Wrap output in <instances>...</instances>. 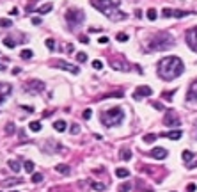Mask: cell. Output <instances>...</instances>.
Masks as SVG:
<instances>
[{
    "mask_svg": "<svg viewBox=\"0 0 197 192\" xmlns=\"http://www.w3.org/2000/svg\"><path fill=\"white\" fill-rule=\"evenodd\" d=\"M158 77L165 82H170V80H174L178 78L179 75H183L185 71V64H183V60L179 57H176V55H169V57H164L162 60H158Z\"/></svg>",
    "mask_w": 197,
    "mask_h": 192,
    "instance_id": "cell-1",
    "label": "cell"
},
{
    "mask_svg": "<svg viewBox=\"0 0 197 192\" xmlns=\"http://www.w3.org/2000/svg\"><path fill=\"white\" fill-rule=\"evenodd\" d=\"M119 4L121 0H93L91 6L96 7L98 11H101L107 18L114 20V22H119V20H124L126 14L119 11Z\"/></svg>",
    "mask_w": 197,
    "mask_h": 192,
    "instance_id": "cell-2",
    "label": "cell"
},
{
    "mask_svg": "<svg viewBox=\"0 0 197 192\" xmlns=\"http://www.w3.org/2000/svg\"><path fill=\"white\" fill-rule=\"evenodd\" d=\"M174 46V38L169 32H158L151 36V39L148 41V50L153 52H160V50H169Z\"/></svg>",
    "mask_w": 197,
    "mask_h": 192,
    "instance_id": "cell-3",
    "label": "cell"
},
{
    "mask_svg": "<svg viewBox=\"0 0 197 192\" xmlns=\"http://www.w3.org/2000/svg\"><path fill=\"white\" fill-rule=\"evenodd\" d=\"M99 117H101V123H103L105 126L112 128V126H117V125L123 123V119H124V112H123L121 107H112V109L101 112Z\"/></svg>",
    "mask_w": 197,
    "mask_h": 192,
    "instance_id": "cell-4",
    "label": "cell"
},
{
    "mask_svg": "<svg viewBox=\"0 0 197 192\" xmlns=\"http://www.w3.org/2000/svg\"><path fill=\"white\" fill-rule=\"evenodd\" d=\"M83 20H85L83 11H80L77 7H71V9L66 11V22H68L69 27H78V25H82Z\"/></svg>",
    "mask_w": 197,
    "mask_h": 192,
    "instance_id": "cell-5",
    "label": "cell"
},
{
    "mask_svg": "<svg viewBox=\"0 0 197 192\" xmlns=\"http://www.w3.org/2000/svg\"><path fill=\"white\" fill-rule=\"evenodd\" d=\"M186 44H188V48L194 50V52H197V27L190 29L188 32H186Z\"/></svg>",
    "mask_w": 197,
    "mask_h": 192,
    "instance_id": "cell-6",
    "label": "cell"
},
{
    "mask_svg": "<svg viewBox=\"0 0 197 192\" xmlns=\"http://www.w3.org/2000/svg\"><path fill=\"white\" fill-rule=\"evenodd\" d=\"M53 66L55 68H60V70H64V71H69V73H73V75H78V73H80V70H78L77 66H73V64L66 62V60H55Z\"/></svg>",
    "mask_w": 197,
    "mask_h": 192,
    "instance_id": "cell-7",
    "label": "cell"
},
{
    "mask_svg": "<svg viewBox=\"0 0 197 192\" xmlns=\"http://www.w3.org/2000/svg\"><path fill=\"white\" fill-rule=\"evenodd\" d=\"M151 94H153V89L149 87V86H139L135 89V93H133V98L140 100V98H146V96H151Z\"/></svg>",
    "mask_w": 197,
    "mask_h": 192,
    "instance_id": "cell-8",
    "label": "cell"
},
{
    "mask_svg": "<svg viewBox=\"0 0 197 192\" xmlns=\"http://www.w3.org/2000/svg\"><path fill=\"white\" fill-rule=\"evenodd\" d=\"M164 123H165V126H170V128H174V126H179V125H181V119L174 114V112H167V114H165Z\"/></svg>",
    "mask_w": 197,
    "mask_h": 192,
    "instance_id": "cell-9",
    "label": "cell"
},
{
    "mask_svg": "<svg viewBox=\"0 0 197 192\" xmlns=\"http://www.w3.org/2000/svg\"><path fill=\"white\" fill-rule=\"evenodd\" d=\"M13 93V86L11 84H6V82H0V105L6 101V98Z\"/></svg>",
    "mask_w": 197,
    "mask_h": 192,
    "instance_id": "cell-10",
    "label": "cell"
},
{
    "mask_svg": "<svg viewBox=\"0 0 197 192\" xmlns=\"http://www.w3.org/2000/svg\"><path fill=\"white\" fill-rule=\"evenodd\" d=\"M186 101H197V78L192 80L186 91Z\"/></svg>",
    "mask_w": 197,
    "mask_h": 192,
    "instance_id": "cell-11",
    "label": "cell"
},
{
    "mask_svg": "<svg viewBox=\"0 0 197 192\" xmlns=\"http://www.w3.org/2000/svg\"><path fill=\"white\" fill-rule=\"evenodd\" d=\"M27 91L28 93H41V91H44V84L41 80H30L27 84Z\"/></svg>",
    "mask_w": 197,
    "mask_h": 192,
    "instance_id": "cell-12",
    "label": "cell"
},
{
    "mask_svg": "<svg viewBox=\"0 0 197 192\" xmlns=\"http://www.w3.org/2000/svg\"><path fill=\"white\" fill-rule=\"evenodd\" d=\"M151 157H153V158H156V160H164L165 157H167V149L165 148H153L151 149Z\"/></svg>",
    "mask_w": 197,
    "mask_h": 192,
    "instance_id": "cell-13",
    "label": "cell"
},
{
    "mask_svg": "<svg viewBox=\"0 0 197 192\" xmlns=\"http://www.w3.org/2000/svg\"><path fill=\"white\" fill-rule=\"evenodd\" d=\"M162 137H167V139H172V141H178V139L183 137V132H181V130H170V132L162 133Z\"/></svg>",
    "mask_w": 197,
    "mask_h": 192,
    "instance_id": "cell-14",
    "label": "cell"
},
{
    "mask_svg": "<svg viewBox=\"0 0 197 192\" xmlns=\"http://www.w3.org/2000/svg\"><path fill=\"white\" fill-rule=\"evenodd\" d=\"M115 176H117V178H121V180H124V178H128V176H130V171L124 169V167H117V169H115Z\"/></svg>",
    "mask_w": 197,
    "mask_h": 192,
    "instance_id": "cell-15",
    "label": "cell"
},
{
    "mask_svg": "<svg viewBox=\"0 0 197 192\" xmlns=\"http://www.w3.org/2000/svg\"><path fill=\"white\" fill-rule=\"evenodd\" d=\"M53 128L57 130V132H64L66 128H68V125H66V121L59 119V121H55V123H53Z\"/></svg>",
    "mask_w": 197,
    "mask_h": 192,
    "instance_id": "cell-16",
    "label": "cell"
},
{
    "mask_svg": "<svg viewBox=\"0 0 197 192\" xmlns=\"http://www.w3.org/2000/svg\"><path fill=\"white\" fill-rule=\"evenodd\" d=\"M52 9H53V6H52V4L48 2V4H44V6H41V7H39V9H38V13H39V14H44V13H50Z\"/></svg>",
    "mask_w": 197,
    "mask_h": 192,
    "instance_id": "cell-17",
    "label": "cell"
},
{
    "mask_svg": "<svg viewBox=\"0 0 197 192\" xmlns=\"http://www.w3.org/2000/svg\"><path fill=\"white\" fill-rule=\"evenodd\" d=\"M55 169L59 171V173H62V174H69L71 173V169H69V165H64V164H59Z\"/></svg>",
    "mask_w": 197,
    "mask_h": 192,
    "instance_id": "cell-18",
    "label": "cell"
},
{
    "mask_svg": "<svg viewBox=\"0 0 197 192\" xmlns=\"http://www.w3.org/2000/svg\"><path fill=\"white\" fill-rule=\"evenodd\" d=\"M9 167H11V171H14V173H18V171L22 169V165L18 164V160H9Z\"/></svg>",
    "mask_w": 197,
    "mask_h": 192,
    "instance_id": "cell-19",
    "label": "cell"
},
{
    "mask_svg": "<svg viewBox=\"0 0 197 192\" xmlns=\"http://www.w3.org/2000/svg\"><path fill=\"white\" fill-rule=\"evenodd\" d=\"M162 16H164V18L174 16V9H170V7H164V11H162Z\"/></svg>",
    "mask_w": 197,
    "mask_h": 192,
    "instance_id": "cell-20",
    "label": "cell"
},
{
    "mask_svg": "<svg viewBox=\"0 0 197 192\" xmlns=\"http://www.w3.org/2000/svg\"><path fill=\"white\" fill-rule=\"evenodd\" d=\"M146 14H148V20H151V22H154V20H156V16H158V14H156V9H153V7H151V9H148V13H146Z\"/></svg>",
    "mask_w": 197,
    "mask_h": 192,
    "instance_id": "cell-21",
    "label": "cell"
},
{
    "mask_svg": "<svg viewBox=\"0 0 197 192\" xmlns=\"http://www.w3.org/2000/svg\"><path fill=\"white\" fill-rule=\"evenodd\" d=\"M28 128H30L32 132H39V130H41V123H39V121H32V123L28 125Z\"/></svg>",
    "mask_w": 197,
    "mask_h": 192,
    "instance_id": "cell-22",
    "label": "cell"
},
{
    "mask_svg": "<svg viewBox=\"0 0 197 192\" xmlns=\"http://www.w3.org/2000/svg\"><path fill=\"white\" fill-rule=\"evenodd\" d=\"M121 158H123V160H130L131 158V151L128 148H126V149H121Z\"/></svg>",
    "mask_w": 197,
    "mask_h": 192,
    "instance_id": "cell-23",
    "label": "cell"
},
{
    "mask_svg": "<svg viewBox=\"0 0 197 192\" xmlns=\"http://www.w3.org/2000/svg\"><path fill=\"white\" fill-rule=\"evenodd\" d=\"M115 39H117L119 43H126V41H128V34H124V32H119L117 36H115Z\"/></svg>",
    "mask_w": 197,
    "mask_h": 192,
    "instance_id": "cell-24",
    "label": "cell"
},
{
    "mask_svg": "<svg viewBox=\"0 0 197 192\" xmlns=\"http://www.w3.org/2000/svg\"><path fill=\"white\" fill-rule=\"evenodd\" d=\"M181 157H183V160H185V162H188V160H192V158H194V153H192V151H188V149H185Z\"/></svg>",
    "mask_w": 197,
    "mask_h": 192,
    "instance_id": "cell-25",
    "label": "cell"
},
{
    "mask_svg": "<svg viewBox=\"0 0 197 192\" xmlns=\"http://www.w3.org/2000/svg\"><path fill=\"white\" fill-rule=\"evenodd\" d=\"M11 25H13V22L9 20V18H2V20H0V27L7 29V27H11Z\"/></svg>",
    "mask_w": 197,
    "mask_h": 192,
    "instance_id": "cell-26",
    "label": "cell"
},
{
    "mask_svg": "<svg viewBox=\"0 0 197 192\" xmlns=\"http://www.w3.org/2000/svg\"><path fill=\"white\" fill-rule=\"evenodd\" d=\"M20 57H22V59H30V57H32V50H22V54H20Z\"/></svg>",
    "mask_w": 197,
    "mask_h": 192,
    "instance_id": "cell-27",
    "label": "cell"
},
{
    "mask_svg": "<svg viewBox=\"0 0 197 192\" xmlns=\"http://www.w3.org/2000/svg\"><path fill=\"white\" fill-rule=\"evenodd\" d=\"M130 190H131V183H128V181L119 187V192H130Z\"/></svg>",
    "mask_w": 197,
    "mask_h": 192,
    "instance_id": "cell-28",
    "label": "cell"
},
{
    "mask_svg": "<svg viewBox=\"0 0 197 192\" xmlns=\"http://www.w3.org/2000/svg\"><path fill=\"white\" fill-rule=\"evenodd\" d=\"M4 44H6L7 48H14V46H16V43H14L11 38H6V39H4Z\"/></svg>",
    "mask_w": 197,
    "mask_h": 192,
    "instance_id": "cell-29",
    "label": "cell"
},
{
    "mask_svg": "<svg viewBox=\"0 0 197 192\" xmlns=\"http://www.w3.org/2000/svg\"><path fill=\"white\" fill-rule=\"evenodd\" d=\"M77 60H78V62H85V60H87V54L78 52V54H77Z\"/></svg>",
    "mask_w": 197,
    "mask_h": 192,
    "instance_id": "cell-30",
    "label": "cell"
},
{
    "mask_svg": "<svg viewBox=\"0 0 197 192\" xmlns=\"http://www.w3.org/2000/svg\"><path fill=\"white\" fill-rule=\"evenodd\" d=\"M93 189H94V190L101 192V190H105V185H103V183H98V181H93Z\"/></svg>",
    "mask_w": 197,
    "mask_h": 192,
    "instance_id": "cell-31",
    "label": "cell"
},
{
    "mask_svg": "<svg viewBox=\"0 0 197 192\" xmlns=\"http://www.w3.org/2000/svg\"><path fill=\"white\" fill-rule=\"evenodd\" d=\"M44 43H46V48H48V50H55V41H53V39L48 38Z\"/></svg>",
    "mask_w": 197,
    "mask_h": 192,
    "instance_id": "cell-32",
    "label": "cell"
},
{
    "mask_svg": "<svg viewBox=\"0 0 197 192\" xmlns=\"http://www.w3.org/2000/svg\"><path fill=\"white\" fill-rule=\"evenodd\" d=\"M25 171H27V173H32L34 171V162L27 160V162H25Z\"/></svg>",
    "mask_w": 197,
    "mask_h": 192,
    "instance_id": "cell-33",
    "label": "cell"
},
{
    "mask_svg": "<svg viewBox=\"0 0 197 192\" xmlns=\"http://www.w3.org/2000/svg\"><path fill=\"white\" fill-rule=\"evenodd\" d=\"M41 181H43V174H34L32 176V183H41Z\"/></svg>",
    "mask_w": 197,
    "mask_h": 192,
    "instance_id": "cell-34",
    "label": "cell"
},
{
    "mask_svg": "<svg viewBox=\"0 0 197 192\" xmlns=\"http://www.w3.org/2000/svg\"><path fill=\"white\" fill-rule=\"evenodd\" d=\"M93 68L94 70H101V68H103V62H101V60H93Z\"/></svg>",
    "mask_w": 197,
    "mask_h": 192,
    "instance_id": "cell-35",
    "label": "cell"
},
{
    "mask_svg": "<svg viewBox=\"0 0 197 192\" xmlns=\"http://www.w3.org/2000/svg\"><path fill=\"white\" fill-rule=\"evenodd\" d=\"M83 119H91V116H93V112H91V109H85L83 110Z\"/></svg>",
    "mask_w": 197,
    "mask_h": 192,
    "instance_id": "cell-36",
    "label": "cell"
},
{
    "mask_svg": "<svg viewBox=\"0 0 197 192\" xmlns=\"http://www.w3.org/2000/svg\"><path fill=\"white\" fill-rule=\"evenodd\" d=\"M6 132H7V133H14V125H13V123H7Z\"/></svg>",
    "mask_w": 197,
    "mask_h": 192,
    "instance_id": "cell-37",
    "label": "cell"
},
{
    "mask_svg": "<svg viewBox=\"0 0 197 192\" xmlns=\"http://www.w3.org/2000/svg\"><path fill=\"white\" fill-rule=\"evenodd\" d=\"M154 139H156V135H153V133H151V135H144V141H146V143H153Z\"/></svg>",
    "mask_w": 197,
    "mask_h": 192,
    "instance_id": "cell-38",
    "label": "cell"
},
{
    "mask_svg": "<svg viewBox=\"0 0 197 192\" xmlns=\"http://www.w3.org/2000/svg\"><path fill=\"white\" fill-rule=\"evenodd\" d=\"M98 43L99 44H107V43H109V38H107V36H101V38L98 39Z\"/></svg>",
    "mask_w": 197,
    "mask_h": 192,
    "instance_id": "cell-39",
    "label": "cell"
},
{
    "mask_svg": "<svg viewBox=\"0 0 197 192\" xmlns=\"http://www.w3.org/2000/svg\"><path fill=\"white\" fill-rule=\"evenodd\" d=\"M186 190H188V192H195L197 190V185H195V183H190V185L186 187Z\"/></svg>",
    "mask_w": 197,
    "mask_h": 192,
    "instance_id": "cell-40",
    "label": "cell"
},
{
    "mask_svg": "<svg viewBox=\"0 0 197 192\" xmlns=\"http://www.w3.org/2000/svg\"><path fill=\"white\" fill-rule=\"evenodd\" d=\"M80 132V126L78 125H71V133H78Z\"/></svg>",
    "mask_w": 197,
    "mask_h": 192,
    "instance_id": "cell-41",
    "label": "cell"
},
{
    "mask_svg": "<svg viewBox=\"0 0 197 192\" xmlns=\"http://www.w3.org/2000/svg\"><path fill=\"white\" fill-rule=\"evenodd\" d=\"M32 23L34 25H39V23H41V18H32Z\"/></svg>",
    "mask_w": 197,
    "mask_h": 192,
    "instance_id": "cell-42",
    "label": "cell"
},
{
    "mask_svg": "<svg viewBox=\"0 0 197 192\" xmlns=\"http://www.w3.org/2000/svg\"><path fill=\"white\" fill-rule=\"evenodd\" d=\"M4 70H6V66H4V64H0V71H4Z\"/></svg>",
    "mask_w": 197,
    "mask_h": 192,
    "instance_id": "cell-43",
    "label": "cell"
},
{
    "mask_svg": "<svg viewBox=\"0 0 197 192\" xmlns=\"http://www.w3.org/2000/svg\"><path fill=\"white\" fill-rule=\"evenodd\" d=\"M195 137H197V123H195Z\"/></svg>",
    "mask_w": 197,
    "mask_h": 192,
    "instance_id": "cell-44",
    "label": "cell"
},
{
    "mask_svg": "<svg viewBox=\"0 0 197 192\" xmlns=\"http://www.w3.org/2000/svg\"><path fill=\"white\" fill-rule=\"evenodd\" d=\"M9 192H18V190H9Z\"/></svg>",
    "mask_w": 197,
    "mask_h": 192,
    "instance_id": "cell-45",
    "label": "cell"
}]
</instances>
